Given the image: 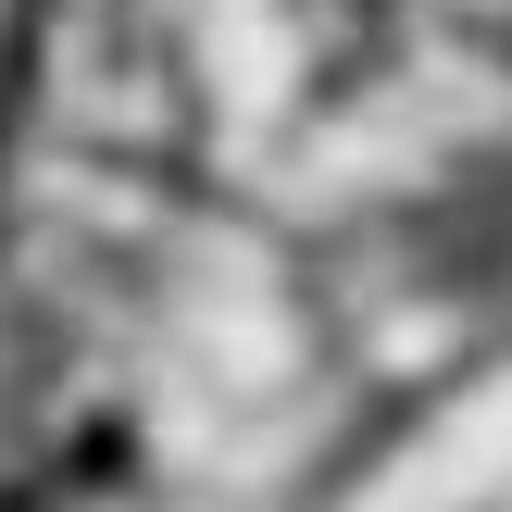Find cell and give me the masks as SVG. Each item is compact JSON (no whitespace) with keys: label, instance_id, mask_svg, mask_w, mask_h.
Segmentation results:
<instances>
[{"label":"cell","instance_id":"obj_1","mask_svg":"<svg viewBox=\"0 0 512 512\" xmlns=\"http://www.w3.org/2000/svg\"><path fill=\"white\" fill-rule=\"evenodd\" d=\"M0 512H13V500H0Z\"/></svg>","mask_w":512,"mask_h":512}]
</instances>
